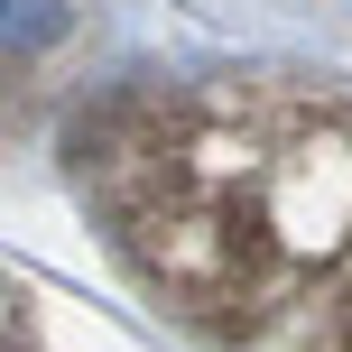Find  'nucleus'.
<instances>
[{
  "instance_id": "obj_2",
  "label": "nucleus",
  "mask_w": 352,
  "mask_h": 352,
  "mask_svg": "<svg viewBox=\"0 0 352 352\" xmlns=\"http://www.w3.org/2000/svg\"><path fill=\"white\" fill-rule=\"evenodd\" d=\"M65 37V0H10V56H37Z\"/></svg>"
},
{
  "instance_id": "obj_1",
  "label": "nucleus",
  "mask_w": 352,
  "mask_h": 352,
  "mask_svg": "<svg viewBox=\"0 0 352 352\" xmlns=\"http://www.w3.org/2000/svg\"><path fill=\"white\" fill-rule=\"evenodd\" d=\"M121 232H130V260H140L186 316H223V306H241L250 287H260V232L232 204H213L204 186L148 204L140 223H121Z\"/></svg>"
}]
</instances>
